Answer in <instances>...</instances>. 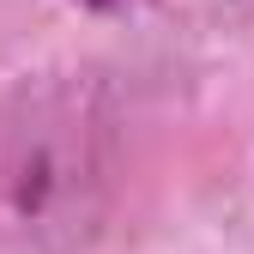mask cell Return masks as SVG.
Instances as JSON below:
<instances>
[{"label": "cell", "instance_id": "1", "mask_svg": "<svg viewBox=\"0 0 254 254\" xmlns=\"http://www.w3.org/2000/svg\"><path fill=\"white\" fill-rule=\"evenodd\" d=\"M85 6H121V0H85Z\"/></svg>", "mask_w": 254, "mask_h": 254}]
</instances>
